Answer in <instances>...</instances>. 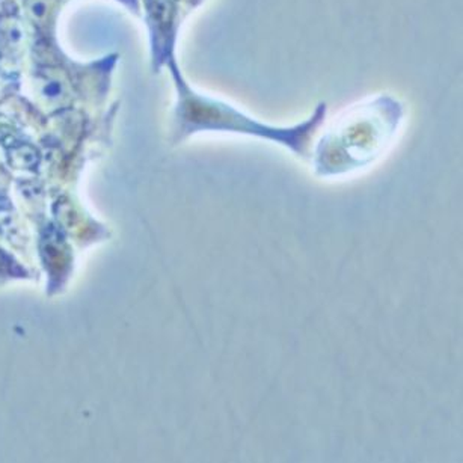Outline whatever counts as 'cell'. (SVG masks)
Listing matches in <instances>:
<instances>
[{
    "label": "cell",
    "mask_w": 463,
    "mask_h": 463,
    "mask_svg": "<svg viewBox=\"0 0 463 463\" xmlns=\"http://www.w3.org/2000/svg\"><path fill=\"white\" fill-rule=\"evenodd\" d=\"M402 101L377 94L343 110L311 151L317 177H341L365 169L385 155L403 123Z\"/></svg>",
    "instance_id": "1"
},
{
    "label": "cell",
    "mask_w": 463,
    "mask_h": 463,
    "mask_svg": "<svg viewBox=\"0 0 463 463\" xmlns=\"http://www.w3.org/2000/svg\"><path fill=\"white\" fill-rule=\"evenodd\" d=\"M173 74L178 91V105L175 109L178 139H184L200 132L234 133L273 142L290 150L298 157L308 159L314 137L326 121L327 105L322 101L316 106L308 118L293 126L263 123L228 101L219 100L216 97L205 96L192 90L183 80L174 64Z\"/></svg>",
    "instance_id": "2"
},
{
    "label": "cell",
    "mask_w": 463,
    "mask_h": 463,
    "mask_svg": "<svg viewBox=\"0 0 463 463\" xmlns=\"http://www.w3.org/2000/svg\"><path fill=\"white\" fill-rule=\"evenodd\" d=\"M155 62L162 65L173 56L177 11L173 0H146Z\"/></svg>",
    "instance_id": "3"
},
{
    "label": "cell",
    "mask_w": 463,
    "mask_h": 463,
    "mask_svg": "<svg viewBox=\"0 0 463 463\" xmlns=\"http://www.w3.org/2000/svg\"><path fill=\"white\" fill-rule=\"evenodd\" d=\"M64 83L60 79H47L42 88L43 94L51 100H56L61 96H64Z\"/></svg>",
    "instance_id": "4"
},
{
    "label": "cell",
    "mask_w": 463,
    "mask_h": 463,
    "mask_svg": "<svg viewBox=\"0 0 463 463\" xmlns=\"http://www.w3.org/2000/svg\"><path fill=\"white\" fill-rule=\"evenodd\" d=\"M29 11H31L33 19H44L47 13H49V4H47L46 0H33L31 5H29Z\"/></svg>",
    "instance_id": "5"
},
{
    "label": "cell",
    "mask_w": 463,
    "mask_h": 463,
    "mask_svg": "<svg viewBox=\"0 0 463 463\" xmlns=\"http://www.w3.org/2000/svg\"><path fill=\"white\" fill-rule=\"evenodd\" d=\"M6 35H8V42H10L11 44H15V46L24 42V29H22L20 24H11L10 28H8V31H6Z\"/></svg>",
    "instance_id": "6"
},
{
    "label": "cell",
    "mask_w": 463,
    "mask_h": 463,
    "mask_svg": "<svg viewBox=\"0 0 463 463\" xmlns=\"http://www.w3.org/2000/svg\"><path fill=\"white\" fill-rule=\"evenodd\" d=\"M201 2H203V0H192V4H194V5H200Z\"/></svg>",
    "instance_id": "7"
}]
</instances>
